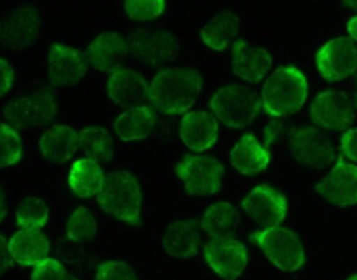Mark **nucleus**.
I'll return each mask as SVG.
<instances>
[{
	"label": "nucleus",
	"mask_w": 357,
	"mask_h": 280,
	"mask_svg": "<svg viewBox=\"0 0 357 280\" xmlns=\"http://www.w3.org/2000/svg\"><path fill=\"white\" fill-rule=\"evenodd\" d=\"M202 84L195 68H165L149 84V102L154 111L167 116L186 114L200 97Z\"/></svg>",
	"instance_id": "1"
},
{
	"label": "nucleus",
	"mask_w": 357,
	"mask_h": 280,
	"mask_svg": "<svg viewBox=\"0 0 357 280\" xmlns=\"http://www.w3.org/2000/svg\"><path fill=\"white\" fill-rule=\"evenodd\" d=\"M307 77L296 67H280L268 77L261 91V105L273 118H286L307 102Z\"/></svg>",
	"instance_id": "2"
},
{
	"label": "nucleus",
	"mask_w": 357,
	"mask_h": 280,
	"mask_svg": "<svg viewBox=\"0 0 357 280\" xmlns=\"http://www.w3.org/2000/svg\"><path fill=\"white\" fill-rule=\"evenodd\" d=\"M98 203L105 212L125 223L140 224L142 193L135 177L128 172H114L105 177L98 193Z\"/></svg>",
	"instance_id": "3"
},
{
	"label": "nucleus",
	"mask_w": 357,
	"mask_h": 280,
	"mask_svg": "<svg viewBox=\"0 0 357 280\" xmlns=\"http://www.w3.org/2000/svg\"><path fill=\"white\" fill-rule=\"evenodd\" d=\"M261 98L242 84H229L214 93L211 100L212 114L229 128H243L256 119L261 111Z\"/></svg>",
	"instance_id": "4"
},
{
	"label": "nucleus",
	"mask_w": 357,
	"mask_h": 280,
	"mask_svg": "<svg viewBox=\"0 0 357 280\" xmlns=\"http://www.w3.org/2000/svg\"><path fill=\"white\" fill-rule=\"evenodd\" d=\"M56 114V95L51 86H43L33 93L15 98L4 107L8 123L18 130L50 125Z\"/></svg>",
	"instance_id": "5"
},
{
	"label": "nucleus",
	"mask_w": 357,
	"mask_h": 280,
	"mask_svg": "<svg viewBox=\"0 0 357 280\" xmlns=\"http://www.w3.org/2000/svg\"><path fill=\"white\" fill-rule=\"evenodd\" d=\"M250 240L259 245L268 259L280 270L294 272L305 263V249L296 233L286 228H266L250 235Z\"/></svg>",
	"instance_id": "6"
},
{
	"label": "nucleus",
	"mask_w": 357,
	"mask_h": 280,
	"mask_svg": "<svg viewBox=\"0 0 357 280\" xmlns=\"http://www.w3.org/2000/svg\"><path fill=\"white\" fill-rule=\"evenodd\" d=\"M128 49L144 65L160 68L177 58L178 40L167 30L139 29L128 37Z\"/></svg>",
	"instance_id": "7"
},
{
	"label": "nucleus",
	"mask_w": 357,
	"mask_h": 280,
	"mask_svg": "<svg viewBox=\"0 0 357 280\" xmlns=\"http://www.w3.org/2000/svg\"><path fill=\"white\" fill-rule=\"evenodd\" d=\"M319 74L326 81H343L357 72V47L350 37H336L326 42L315 56Z\"/></svg>",
	"instance_id": "8"
},
{
	"label": "nucleus",
	"mask_w": 357,
	"mask_h": 280,
	"mask_svg": "<svg viewBox=\"0 0 357 280\" xmlns=\"http://www.w3.org/2000/svg\"><path fill=\"white\" fill-rule=\"evenodd\" d=\"M289 148L301 165L312 169H324L336 156L329 137L315 126L294 128L289 137Z\"/></svg>",
	"instance_id": "9"
},
{
	"label": "nucleus",
	"mask_w": 357,
	"mask_h": 280,
	"mask_svg": "<svg viewBox=\"0 0 357 280\" xmlns=\"http://www.w3.org/2000/svg\"><path fill=\"white\" fill-rule=\"evenodd\" d=\"M310 118L326 130H349L356 118L354 102L345 91L328 90L319 93L310 105Z\"/></svg>",
	"instance_id": "10"
},
{
	"label": "nucleus",
	"mask_w": 357,
	"mask_h": 280,
	"mask_svg": "<svg viewBox=\"0 0 357 280\" xmlns=\"http://www.w3.org/2000/svg\"><path fill=\"white\" fill-rule=\"evenodd\" d=\"M222 165L215 158L202 155H188L177 165L178 177L190 194H212L219 191L222 179Z\"/></svg>",
	"instance_id": "11"
},
{
	"label": "nucleus",
	"mask_w": 357,
	"mask_h": 280,
	"mask_svg": "<svg viewBox=\"0 0 357 280\" xmlns=\"http://www.w3.org/2000/svg\"><path fill=\"white\" fill-rule=\"evenodd\" d=\"M242 207L263 230L279 226L287 212L286 196L272 186L254 187L242 201Z\"/></svg>",
	"instance_id": "12"
},
{
	"label": "nucleus",
	"mask_w": 357,
	"mask_h": 280,
	"mask_svg": "<svg viewBox=\"0 0 357 280\" xmlns=\"http://www.w3.org/2000/svg\"><path fill=\"white\" fill-rule=\"evenodd\" d=\"M88 58L74 47L53 44L47 56V76L53 86H74L88 72Z\"/></svg>",
	"instance_id": "13"
},
{
	"label": "nucleus",
	"mask_w": 357,
	"mask_h": 280,
	"mask_svg": "<svg viewBox=\"0 0 357 280\" xmlns=\"http://www.w3.org/2000/svg\"><path fill=\"white\" fill-rule=\"evenodd\" d=\"M39 30L40 18L37 9L23 6L0 22V44L9 49H26L36 42Z\"/></svg>",
	"instance_id": "14"
},
{
	"label": "nucleus",
	"mask_w": 357,
	"mask_h": 280,
	"mask_svg": "<svg viewBox=\"0 0 357 280\" xmlns=\"http://www.w3.org/2000/svg\"><path fill=\"white\" fill-rule=\"evenodd\" d=\"M205 259L218 275L235 280L247 265V251L235 238H212L204 249Z\"/></svg>",
	"instance_id": "15"
},
{
	"label": "nucleus",
	"mask_w": 357,
	"mask_h": 280,
	"mask_svg": "<svg viewBox=\"0 0 357 280\" xmlns=\"http://www.w3.org/2000/svg\"><path fill=\"white\" fill-rule=\"evenodd\" d=\"M107 93L109 98L119 107H140L149 102V83L135 70L121 67L109 74Z\"/></svg>",
	"instance_id": "16"
},
{
	"label": "nucleus",
	"mask_w": 357,
	"mask_h": 280,
	"mask_svg": "<svg viewBox=\"0 0 357 280\" xmlns=\"http://www.w3.org/2000/svg\"><path fill=\"white\" fill-rule=\"evenodd\" d=\"M317 191L335 205L357 203V166L338 160L329 176L317 184Z\"/></svg>",
	"instance_id": "17"
},
{
	"label": "nucleus",
	"mask_w": 357,
	"mask_h": 280,
	"mask_svg": "<svg viewBox=\"0 0 357 280\" xmlns=\"http://www.w3.org/2000/svg\"><path fill=\"white\" fill-rule=\"evenodd\" d=\"M128 54V40L116 32L100 33L86 49L88 63L100 72L109 74L114 72L116 68H121Z\"/></svg>",
	"instance_id": "18"
},
{
	"label": "nucleus",
	"mask_w": 357,
	"mask_h": 280,
	"mask_svg": "<svg viewBox=\"0 0 357 280\" xmlns=\"http://www.w3.org/2000/svg\"><path fill=\"white\" fill-rule=\"evenodd\" d=\"M181 139L184 144L195 153H202L211 149L215 144L219 133L218 119L214 114L205 111L186 112L181 121Z\"/></svg>",
	"instance_id": "19"
},
{
	"label": "nucleus",
	"mask_w": 357,
	"mask_h": 280,
	"mask_svg": "<svg viewBox=\"0 0 357 280\" xmlns=\"http://www.w3.org/2000/svg\"><path fill=\"white\" fill-rule=\"evenodd\" d=\"M272 68V56L263 47H252L245 40L233 42V72L245 83H259Z\"/></svg>",
	"instance_id": "20"
},
{
	"label": "nucleus",
	"mask_w": 357,
	"mask_h": 280,
	"mask_svg": "<svg viewBox=\"0 0 357 280\" xmlns=\"http://www.w3.org/2000/svg\"><path fill=\"white\" fill-rule=\"evenodd\" d=\"M9 252L13 261L22 266H36L47 259L50 240L40 230H22L9 240Z\"/></svg>",
	"instance_id": "21"
},
{
	"label": "nucleus",
	"mask_w": 357,
	"mask_h": 280,
	"mask_svg": "<svg viewBox=\"0 0 357 280\" xmlns=\"http://www.w3.org/2000/svg\"><path fill=\"white\" fill-rule=\"evenodd\" d=\"M156 125L158 118L153 105H140V107L126 109L121 116H118L114 121V130L121 140L135 142L149 137Z\"/></svg>",
	"instance_id": "22"
},
{
	"label": "nucleus",
	"mask_w": 357,
	"mask_h": 280,
	"mask_svg": "<svg viewBox=\"0 0 357 280\" xmlns=\"http://www.w3.org/2000/svg\"><path fill=\"white\" fill-rule=\"evenodd\" d=\"M79 149V133L70 126L56 125L40 137V151L44 158L54 163H65Z\"/></svg>",
	"instance_id": "23"
},
{
	"label": "nucleus",
	"mask_w": 357,
	"mask_h": 280,
	"mask_svg": "<svg viewBox=\"0 0 357 280\" xmlns=\"http://www.w3.org/2000/svg\"><path fill=\"white\" fill-rule=\"evenodd\" d=\"M200 223L198 221H178L168 226L163 245L175 258H191L200 249Z\"/></svg>",
	"instance_id": "24"
},
{
	"label": "nucleus",
	"mask_w": 357,
	"mask_h": 280,
	"mask_svg": "<svg viewBox=\"0 0 357 280\" xmlns=\"http://www.w3.org/2000/svg\"><path fill=\"white\" fill-rule=\"evenodd\" d=\"M231 163L238 172L254 176L266 169L270 163V153L254 135H243L231 149Z\"/></svg>",
	"instance_id": "25"
},
{
	"label": "nucleus",
	"mask_w": 357,
	"mask_h": 280,
	"mask_svg": "<svg viewBox=\"0 0 357 280\" xmlns=\"http://www.w3.org/2000/svg\"><path fill=\"white\" fill-rule=\"evenodd\" d=\"M240 20L235 13L221 11L202 29V40L214 51H222L236 39Z\"/></svg>",
	"instance_id": "26"
},
{
	"label": "nucleus",
	"mask_w": 357,
	"mask_h": 280,
	"mask_svg": "<svg viewBox=\"0 0 357 280\" xmlns=\"http://www.w3.org/2000/svg\"><path fill=\"white\" fill-rule=\"evenodd\" d=\"M104 180L105 176L100 169V163L89 158L75 162L70 169V173H68L70 189L82 198L95 196V194L100 193Z\"/></svg>",
	"instance_id": "27"
},
{
	"label": "nucleus",
	"mask_w": 357,
	"mask_h": 280,
	"mask_svg": "<svg viewBox=\"0 0 357 280\" xmlns=\"http://www.w3.org/2000/svg\"><path fill=\"white\" fill-rule=\"evenodd\" d=\"M240 216L233 205L215 203L208 207L205 216L202 217L200 226L211 235L212 238H233L238 228Z\"/></svg>",
	"instance_id": "28"
},
{
	"label": "nucleus",
	"mask_w": 357,
	"mask_h": 280,
	"mask_svg": "<svg viewBox=\"0 0 357 280\" xmlns=\"http://www.w3.org/2000/svg\"><path fill=\"white\" fill-rule=\"evenodd\" d=\"M79 148L84 151L86 158L97 163L109 162L114 153L111 133L102 126H88L79 132Z\"/></svg>",
	"instance_id": "29"
},
{
	"label": "nucleus",
	"mask_w": 357,
	"mask_h": 280,
	"mask_svg": "<svg viewBox=\"0 0 357 280\" xmlns=\"http://www.w3.org/2000/svg\"><path fill=\"white\" fill-rule=\"evenodd\" d=\"M95 233H97V221H95L93 214L84 207L75 208L67 223L68 240L75 242V244H82V242L91 240Z\"/></svg>",
	"instance_id": "30"
},
{
	"label": "nucleus",
	"mask_w": 357,
	"mask_h": 280,
	"mask_svg": "<svg viewBox=\"0 0 357 280\" xmlns=\"http://www.w3.org/2000/svg\"><path fill=\"white\" fill-rule=\"evenodd\" d=\"M47 216L50 212H47L46 203L32 196L25 198L16 210V221L25 230H40L47 223Z\"/></svg>",
	"instance_id": "31"
},
{
	"label": "nucleus",
	"mask_w": 357,
	"mask_h": 280,
	"mask_svg": "<svg viewBox=\"0 0 357 280\" xmlns=\"http://www.w3.org/2000/svg\"><path fill=\"white\" fill-rule=\"evenodd\" d=\"M22 139H20L16 128L0 123V169L18 163L22 158Z\"/></svg>",
	"instance_id": "32"
},
{
	"label": "nucleus",
	"mask_w": 357,
	"mask_h": 280,
	"mask_svg": "<svg viewBox=\"0 0 357 280\" xmlns=\"http://www.w3.org/2000/svg\"><path fill=\"white\" fill-rule=\"evenodd\" d=\"M165 0H125V11L135 22H153L165 11Z\"/></svg>",
	"instance_id": "33"
},
{
	"label": "nucleus",
	"mask_w": 357,
	"mask_h": 280,
	"mask_svg": "<svg viewBox=\"0 0 357 280\" xmlns=\"http://www.w3.org/2000/svg\"><path fill=\"white\" fill-rule=\"evenodd\" d=\"M32 280H77L72 277L61 263L56 259H44L43 263L36 265L32 273Z\"/></svg>",
	"instance_id": "34"
},
{
	"label": "nucleus",
	"mask_w": 357,
	"mask_h": 280,
	"mask_svg": "<svg viewBox=\"0 0 357 280\" xmlns=\"http://www.w3.org/2000/svg\"><path fill=\"white\" fill-rule=\"evenodd\" d=\"M97 280H137V275L126 263L111 261L98 266Z\"/></svg>",
	"instance_id": "35"
},
{
	"label": "nucleus",
	"mask_w": 357,
	"mask_h": 280,
	"mask_svg": "<svg viewBox=\"0 0 357 280\" xmlns=\"http://www.w3.org/2000/svg\"><path fill=\"white\" fill-rule=\"evenodd\" d=\"M293 130V125H289L284 118H273L272 121L268 123L266 128H264V140H266L264 144H266L268 148V146L280 142V140L289 139Z\"/></svg>",
	"instance_id": "36"
},
{
	"label": "nucleus",
	"mask_w": 357,
	"mask_h": 280,
	"mask_svg": "<svg viewBox=\"0 0 357 280\" xmlns=\"http://www.w3.org/2000/svg\"><path fill=\"white\" fill-rule=\"evenodd\" d=\"M13 83H15V70H13L11 63L4 58H0V97L9 93Z\"/></svg>",
	"instance_id": "37"
},
{
	"label": "nucleus",
	"mask_w": 357,
	"mask_h": 280,
	"mask_svg": "<svg viewBox=\"0 0 357 280\" xmlns=\"http://www.w3.org/2000/svg\"><path fill=\"white\" fill-rule=\"evenodd\" d=\"M342 153L352 162H357V128H350L343 133Z\"/></svg>",
	"instance_id": "38"
},
{
	"label": "nucleus",
	"mask_w": 357,
	"mask_h": 280,
	"mask_svg": "<svg viewBox=\"0 0 357 280\" xmlns=\"http://www.w3.org/2000/svg\"><path fill=\"white\" fill-rule=\"evenodd\" d=\"M13 265L11 252H9V242L0 235V275Z\"/></svg>",
	"instance_id": "39"
},
{
	"label": "nucleus",
	"mask_w": 357,
	"mask_h": 280,
	"mask_svg": "<svg viewBox=\"0 0 357 280\" xmlns=\"http://www.w3.org/2000/svg\"><path fill=\"white\" fill-rule=\"evenodd\" d=\"M347 30H349L350 39L357 44V16H354V18L349 20V23H347Z\"/></svg>",
	"instance_id": "40"
},
{
	"label": "nucleus",
	"mask_w": 357,
	"mask_h": 280,
	"mask_svg": "<svg viewBox=\"0 0 357 280\" xmlns=\"http://www.w3.org/2000/svg\"><path fill=\"white\" fill-rule=\"evenodd\" d=\"M6 212H8V205H6V196L4 191L0 189V221L6 217Z\"/></svg>",
	"instance_id": "41"
},
{
	"label": "nucleus",
	"mask_w": 357,
	"mask_h": 280,
	"mask_svg": "<svg viewBox=\"0 0 357 280\" xmlns=\"http://www.w3.org/2000/svg\"><path fill=\"white\" fill-rule=\"evenodd\" d=\"M354 107H356V112H357V72L354 74Z\"/></svg>",
	"instance_id": "42"
},
{
	"label": "nucleus",
	"mask_w": 357,
	"mask_h": 280,
	"mask_svg": "<svg viewBox=\"0 0 357 280\" xmlns=\"http://www.w3.org/2000/svg\"><path fill=\"white\" fill-rule=\"evenodd\" d=\"M347 6H349L350 9H354V11H357V0H343Z\"/></svg>",
	"instance_id": "43"
},
{
	"label": "nucleus",
	"mask_w": 357,
	"mask_h": 280,
	"mask_svg": "<svg viewBox=\"0 0 357 280\" xmlns=\"http://www.w3.org/2000/svg\"><path fill=\"white\" fill-rule=\"evenodd\" d=\"M347 280H357V275H354V277H349V279Z\"/></svg>",
	"instance_id": "44"
}]
</instances>
